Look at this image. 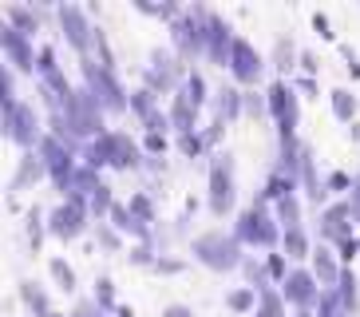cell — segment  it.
Listing matches in <instances>:
<instances>
[{
    "instance_id": "bcb514c9",
    "label": "cell",
    "mask_w": 360,
    "mask_h": 317,
    "mask_svg": "<svg viewBox=\"0 0 360 317\" xmlns=\"http://www.w3.org/2000/svg\"><path fill=\"white\" fill-rule=\"evenodd\" d=\"M96 317H99V313H96Z\"/></svg>"
},
{
    "instance_id": "4dcf8cb0",
    "label": "cell",
    "mask_w": 360,
    "mask_h": 317,
    "mask_svg": "<svg viewBox=\"0 0 360 317\" xmlns=\"http://www.w3.org/2000/svg\"><path fill=\"white\" fill-rule=\"evenodd\" d=\"M131 214H135L139 222H150V199L147 194H135V199H131Z\"/></svg>"
},
{
    "instance_id": "9c48e42d",
    "label": "cell",
    "mask_w": 360,
    "mask_h": 317,
    "mask_svg": "<svg viewBox=\"0 0 360 317\" xmlns=\"http://www.w3.org/2000/svg\"><path fill=\"white\" fill-rule=\"evenodd\" d=\"M230 206H233V179L222 163H214V170H210V211L226 214Z\"/></svg>"
},
{
    "instance_id": "6da1fadb",
    "label": "cell",
    "mask_w": 360,
    "mask_h": 317,
    "mask_svg": "<svg viewBox=\"0 0 360 317\" xmlns=\"http://www.w3.org/2000/svg\"><path fill=\"white\" fill-rule=\"evenodd\" d=\"M194 258L206 262L210 270H230L242 262V246H238V238H226L222 230H210L194 242Z\"/></svg>"
},
{
    "instance_id": "d590c367",
    "label": "cell",
    "mask_w": 360,
    "mask_h": 317,
    "mask_svg": "<svg viewBox=\"0 0 360 317\" xmlns=\"http://www.w3.org/2000/svg\"><path fill=\"white\" fill-rule=\"evenodd\" d=\"M340 250H345V258H356V254H360V242H356V238L349 234V238L340 242Z\"/></svg>"
},
{
    "instance_id": "8d00e7d4",
    "label": "cell",
    "mask_w": 360,
    "mask_h": 317,
    "mask_svg": "<svg viewBox=\"0 0 360 317\" xmlns=\"http://www.w3.org/2000/svg\"><path fill=\"white\" fill-rule=\"evenodd\" d=\"M162 147H167V139H162L159 131H150V135H147V151H162Z\"/></svg>"
},
{
    "instance_id": "e0dca14e",
    "label": "cell",
    "mask_w": 360,
    "mask_h": 317,
    "mask_svg": "<svg viewBox=\"0 0 360 317\" xmlns=\"http://www.w3.org/2000/svg\"><path fill=\"white\" fill-rule=\"evenodd\" d=\"M333 111H337V119L349 123V119L356 116V95L345 92V87H337V92H333Z\"/></svg>"
},
{
    "instance_id": "8fae6325",
    "label": "cell",
    "mask_w": 360,
    "mask_h": 317,
    "mask_svg": "<svg viewBox=\"0 0 360 317\" xmlns=\"http://www.w3.org/2000/svg\"><path fill=\"white\" fill-rule=\"evenodd\" d=\"M60 20H64V32H68V40L84 52L87 44L96 40V36H87V32H96L91 24H87V16H84V8H75V4H64L60 8Z\"/></svg>"
},
{
    "instance_id": "d6986e66",
    "label": "cell",
    "mask_w": 360,
    "mask_h": 317,
    "mask_svg": "<svg viewBox=\"0 0 360 317\" xmlns=\"http://www.w3.org/2000/svg\"><path fill=\"white\" fill-rule=\"evenodd\" d=\"M191 99H186V95H179V99H174V107H170V119H174V127H179L182 135H186V131H191Z\"/></svg>"
},
{
    "instance_id": "74e56055",
    "label": "cell",
    "mask_w": 360,
    "mask_h": 317,
    "mask_svg": "<svg viewBox=\"0 0 360 317\" xmlns=\"http://www.w3.org/2000/svg\"><path fill=\"white\" fill-rule=\"evenodd\" d=\"M155 270H162V274H174V270H182V262H170V258H159V262H155Z\"/></svg>"
},
{
    "instance_id": "ab89813d",
    "label": "cell",
    "mask_w": 360,
    "mask_h": 317,
    "mask_svg": "<svg viewBox=\"0 0 360 317\" xmlns=\"http://www.w3.org/2000/svg\"><path fill=\"white\" fill-rule=\"evenodd\" d=\"M352 214L360 218V179H352Z\"/></svg>"
},
{
    "instance_id": "44dd1931",
    "label": "cell",
    "mask_w": 360,
    "mask_h": 317,
    "mask_svg": "<svg viewBox=\"0 0 360 317\" xmlns=\"http://www.w3.org/2000/svg\"><path fill=\"white\" fill-rule=\"evenodd\" d=\"M20 294H24V302H28V306H32L36 313L48 317V297H44V290H36L32 282H24V285H20Z\"/></svg>"
},
{
    "instance_id": "f6af8a7d",
    "label": "cell",
    "mask_w": 360,
    "mask_h": 317,
    "mask_svg": "<svg viewBox=\"0 0 360 317\" xmlns=\"http://www.w3.org/2000/svg\"><path fill=\"white\" fill-rule=\"evenodd\" d=\"M297 317H309V313H297Z\"/></svg>"
},
{
    "instance_id": "4fadbf2b",
    "label": "cell",
    "mask_w": 360,
    "mask_h": 317,
    "mask_svg": "<svg viewBox=\"0 0 360 317\" xmlns=\"http://www.w3.org/2000/svg\"><path fill=\"white\" fill-rule=\"evenodd\" d=\"M352 218V202H337V206H328L325 214H321V222H325V238H337V242H345L349 238V230H345V222Z\"/></svg>"
},
{
    "instance_id": "ba28073f",
    "label": "cell",
    "mask_w": 360,
    "mask_h": 317,
    "mask_svg": "<svg viewBox=\"0 0 360 317\" xmlns=\"http://www.w3.org/2000/svg\"><path fill=\"white\" fill-rule=\"evenodd\" d=\"M230 72L233 80H242V84H254L257 75H262V56L254 52V44L250 40H233V52H230Z\"/></svg>"
},
{
    "instance_id": "836d02e7",
    "label": "cell",
    "mask_w": 360,
    "mask_h": 317,
    "mask_svg": "<svg viewBox=\"0 0 360 317\" xmlns=\"http://www.w3.org/2000/svg\"><path fill=\"white\" fill-rule=\"evenodd\" d=\"M99 242H103V246H111V250H115V246H119V234H115V230H107L103 222H99Z\"/></svg>"
},
{
    "instance_id": "3957f363",
    "label": "cell",
    "mask_w": 360,
    "mask_h": 317,
    "mask_svg": "<svg viewBox=\"0 0 360 317\" xmlns=\"http://www.w3.org/2000/svg\"><path fill=\"white\" fill-rule=\"evenodd\" d=\"M84 75H87V87H91V95H96V104L111 107V111H123V107H127V99H123V87L111 80V72H107V68H96L91 60H84Z\"/></svg>"
},
{
    "instance_id": "f546056e",
    "label": "cell",
    "mask_w": 360,
    "mask_h": 317,
    "mask_svg": "<svg viewBox=\"0 0 360 317\" xmlns=\"http://www.w3.org/2000/svg\"><path fill=\"white\" fill-rule=\"evenodd\" d=\"M96 302H99L103 309L115 306V290H111V282H107V278H99V282H96Z\"/></svg>"
},
{
    "instance_id": "e575fe53",
    "label": "cell",
    "mask_w": 360,
    "mask_h": 317,
    "mask_svg": "<svg viewBox=\"0 0 360 317\" xmlns=\"http://www.w3.org/2000/svg\"><path fill=\"white\" fill-rule=\"evenodd\" d=\"M269 274H274V278H285V258H281V254H274V258H269Z\"/></svg>"
},
{
    "instance_id": "8992f818",
    "label": "cell",
    "mask_w": 360,
    "mask_h": 317,
    "mask_svg": "<svg viewBox=\"0 0 360 317\" xmlns=\"http://www.w3.org/2000/svg\"><path fill=\"white\" fill-rule=\"evenodd\" d=\"M238 238L257 242V246H274L277 242V230H274V222H269V214H265L262 206H254V211H245L242 222H238Z\"/></svg>"
},
{
    "instance_id": "60d3db41",
    "label": "cell",
    "mask_w": 360,
    "mask_h": 317,
    "mask_svg": "<svg viewBox=\"0 0 360 317\" xmlns=\"http://www.w3.org/2000/svg\"><path fill=\"white\" fill-rule=\"evenodd\" d=\"M313 28H317L321 36H328V20H325V16H321V12H317V16H313Z\"/></svg>"
},
{
    "instance_id": "7bdbcfd3",
    "label": "cell",
    "mask_w": 360,
    "mask_h": 317,
    "mask_svg": "<svg viewBox=\"0 0 360 317\" xmlns=\"http://www.w3.org/2000/svg\"><path fill=\"white\" fill-rule=\"evenodd\" d=\"M131 258H135V262H143V266H147V262H150V254H147V246H139V250H135V254H131Z\"/></svg>"
},
{
    "instance_id": "7a4b0ae2",
    "label": "cell",
    "mask_w": 360,
    "mask_h": 317,
    "mask_svg": "<svg viewBox=\"0 0 360 317\" xmlns=\"http://www.w3.org/2000/svg\"><path fill=\"white\" fill-rule=\"evenodd\" d=\"M64 116H68V127L79 131V135L103 131V116H99V104L91 92H72V99L64 104Z\"/></svg>"
},
{
    "instance_id": "d6a6232c",
    "label": "cell",
    "mask_w": 360,
    "mask_h": 317,
    "mask_svg": "<svg viewBox=\"0 0 360 317\" xmlns=\"http://www.w3.org/2000/svg\"><path fill=\"white\" fill-rule=\"evenodd\" d=\"M182 151H186V155H198V151H202V139L186 131V135H182Z\"/></svg>"
},
{
    "instance_id": "5bb4252c",
    "label": "cell",
    "mask_w": 360,
    "mask_h": 317,
    "mask_svg": "<svg viewBox=\"0 0 360 317\" xmlns=\"http://www.w3.org/2000/svg\"><path fill=\"white\" fill-rule=\"evenodd\" d=\"M135 163H139V147L131 143L127 135H119V131H115V151H111V167H123V170H127V167H135Z\"/></svg>"
},
{
    "instance_id": "83f0119b",
    "label": "cell",
    "mask_w": 360,
    "mask_h": 317,
    "mask_svg": "<svg viewBox=\"0 0 360 317\" xmlns=\"http://www.w3.org/2000/svg\"><path fill=\"white\" fill-rule=\"evenodd\" d=\"M340 302H345V309H352V306H356V282H352V274H349V270L340 274Z\"/></svg>"
},
{
    "instance_id": "484cf974",
    "label": "cell",
    "mask_w": 360,
    "mask_h": 317,
    "mask_svg": "<svg viewBox=\"0 0 360 317\" xmlns=\"http://www.w3.org/2000/svg\"><path fill=\"white\" fill-rule=\"evenodd\" d=\"M52 274H56V282L64 285V290H75V270L64 262V258H52Z\"/></svg>"
},
{
    "instance_id": "f35d334b",
    "label": "cell",
    "mask_w": 360,
    "mask_h": 317,
    "mask_svg": "<svg viewBox=\"0 0 360 317\" xmlns=\"http://www.w3.org/2000/svg\"><path fill=\"white\" fill-rule=\"evenodd\" d=\"M162 317H194V313L186 306H167V309H162Z\"/></svg>"
},
{
    "instance_id": "b9f144b4",
    "label": "cell",
    "mask_w": 360,
    "mask_h": 317,
    "mask_svg": "<svg viewBox=\"0 0 360 317\" xmlns=\"http://www.w3.org/2000/svg\"><path fill=\"white\" fill-rule=\"evenodd\" d=\"M328 187H333V190H340V187H349V175H333V179H328Z\"/></svg>"
},
{
    "instance_id": "30bf717a",
    "label": "cell",
    "mask_w": 360,
    "mask_h": 317,
    "mask_svg": "<svg viewBox=\"0 0 360 317\" xmlns=\"http://www.w3.org/2000/svg\"><path fill=\"white\" fill-rule=\"evenodd\" d=\"M285 297L293 302V306H313L321 297V290H317V278L313 274H305V270H293V274L285 278Z\"/></svg>"
},
{
    "instance_id": "cb8c5ba5",
    "label": "cell",
    "mask_w": 360,
    "mask_h": 317,
    "mask_svg": "<svg viewBox=\"0 0 360 317\" xmlns=\"http://www.w3.org/2000/svg\"><path fill=\"white\" fill-rule=\"evenodd\" d=\"M254 317H285V309H281V297L274 294V290H262V313Z\"/></svg>"
},
{
    "instance_id": "603a6c76",
    "label": "cell",
    "mask_w": 360,
    "mask_h": 317,
    "mask_svg": "<svg viewBox=\"0 0 360 317\" xmlns=\"http://www.w3.org/2000/svg\"><path fill=\"white\" fill-rule=\"evenodd\" d=\"M285 250H289V258H305L309 254V242H305V234H301V226L285 230Z\"/></svg>"
},
{
    "instance_id": "4316f807",
    "label": "cell",
    "mask_w": 360,
    "mask_h": 317,
    "mask_svg": "<svg viewBox=\"0 0 360 317\" xmlns=\"http://www.w3.org/2000/svg\"><path fill=\"white\" fill-rule=\"evenodd\" d=\"M301 211H297V199L293 194H289V199H281V222H285V230H297V226H301Z\"/></svg>"
},
{
    "instance_id": "2e32d148",
    "label": "cell",
    "mask_w": 360,
    "mask_h": 317,
    "mask_svg": "<svg viewBox=\"0 0 360 317\" xmlns=\"http://www.w3.org/2000/svg\"><path fill=\"white\" fill-rule=\"evenodd\" d=\"M313 270H317V278L325 285H333L340 278V270H337V262H333V254L328 250H313Z\"/></svg>"
},
{
    "instance_id": "7c38bea8",
    "label": "cell",
    "mask_w": 360,
    "mask_h": 317,
    "mask_svg": "<svg viewBox=\"0 0 360 317\" xmlns=\"http://www.w3.org/2000/svg\"><path fill=\"white\" fill-rule=\"evenodd\" d=\"M4 48H8V56H12V63L20 68V72H28L36 63V56H32V48H28V40H24V32H16V28H4Z\"/></svg>"
},
{
    "instance_id": "52a82bcc",
    "label": "cell",
    "mask_w": 360,
    "mask_h": 317,
    "mask_svg": "<svg viewBox=\"0 0 360 317\" xmlns=\"http://www.w3.org/2000/svg\"><path fill=\"white\" fill-rule=\"evenodd\" d=\"M269 111L277 116V127H281V139H293V123H297V107H293V92H289L285 80H277L269 87Z\"/></svg>"
},
{
    "instance_id": "d4e9b609",
    "label": "cell",
    "mask_w": 360,
    "mask_h": 317,
    "mask_svg": "<svg viewBox=\"0 0 360 317\" xmlns=\"http://www.w3.org/2000/svg\"><path fill=\"white\" fill-rule=\"evenodd\" d=\"M218 107H222V119H233L238 111H242V95L233 92V87H226L222 99H218Z\"/></svg>"
},
{
    "instance_id": "7402d4cb",
    "label": "cell",
    "mask_w": 360,
    "mask_h": 317,
    "mask_svg": "<svg viewBox=\"0 0 360 317\" xmlns=\"http://www.w3.org/2000/svg\"><path fill=\"white\" fill-rule=\"evenodd\" d=\"M182 95H186V99H191V104L198 107L202 99H206V80H202L198 72H191V75H186V92H182Z\"/></svg>"
},
{
    "instance_id": "9a60e30c",
    "label": "cell",
    "mask_w": 360,
    "mask_h": 317,
    "mask_svg": "<svg viewBox=\"0 0 360 317\" xmlns=\"http://www.w3.org/2000/svg\"><path fill=\"white\" fill-rule=\"evenodd\" d=\"M257 297H262L257 294V285H242V290H233V294L226 297V306H230L233 313H250V309L257 306Z\"/></svg>"
},
{
    "instance_id": "5b68a950",
    "label": "cell",
    "mask_w": 360,
    "mask_h": 317,
    "mask_svg": "<svg viewBox=\"0 0 360 317\" xmlns=\"http://www.w3.org/2000/svg\"><path fill=\"white\" fill-rule=\"evenodd\" d=\"M48 226H52V234L56 238H75V234L84 230V199H68V202H60V206H56L52 211V222H48Z\"/></svg>"
},
{
    "instance_id": "ee69618b",
    "label": "cell",
    "mask_w": 360,
    "mask_h": 317,
    "mask_svg": "<svg viewBox=\"0 0 360 317\" xmlns=\"http://www.w3.org/2000/svg\"><path fill=\"white\" fill-rule=\"evenodd\" d=\"M48 317H64V313H48Z\"/></svg>"
},
{
    "instance_id": "277c9868",
    "label": "cell",
    "mask_w": 360,
    "mask_h": 317,
    "mask_svg": "<svg viewBox=\"0 0 360 317\" xmlns=\"http://www.w3.org/2000/svg\"><path fill=\"white\" fill-rule=\"evenodd\" d=\"M4 127H8V139L20 143V147H32L36 143V111L20 99H8L4 104Z\"/></svg>"
},
{
    "instance_id": "1f68e13d",
    "label": "cell",
    "mask_w": 360,
    "mask_h": 317,
    "mask_svg": "<svg viewBox=\"0 0 360 317\" xmlns=\"http://www.w3.org/2000/svg\"><path fill=\"white\" fill-rule=\"evenodd\" d=\"M277 68H293V44L277 40Z\"/></svg>"
},
{
    "instance_id": "f1b7e54d",
    "label": "cell",
    "mask_w": 360,
    "mask_h": 317,
    "mask_svg": "<svg viewBox=\"0 0 360 317\" xmlns=\"http://www.w3.org/2000/svg\"><path fill=\"white\" fill-rule=\"evenodd\" d=\"M91 211H96L99 218H103L107 211H115V206H111V187H99L96 194H91Z\"/></svg>"
},
{
    "instance_id": "ac0fdd59",
    "label": "cell",
    "mask_w": 360,
    "mask_h": 317,
    "mask_svg": "<svg viewBox=\"0 0 360 317\" xmlns=\"http://www.w3.org/2000/svg\"><path fill=\"white\" fill-rule=\"evenodd\" d=\"M8 20L16 24V32H24V36H28V32H36L40 16H36L32 8H20V4H12V8H8Z\"/></svg>"
},
{
    "instance_id": "ffe728a7",
    "label": "cell",
    "mask_w": 360,
    "mask_h": 317,
    "mask_svg": "<svg viewBox=\"0 0 360 317\" xmlns=\"http://www.w3.org/2000/svg\"><path fill=\"white\" fill-rule=\"evenodd\" d=\"M44 170H48V167H44V163H36V155H24V163H20V175L12 179V187H24L28 179H40Z\"/></svg>"
}]
</instances>
